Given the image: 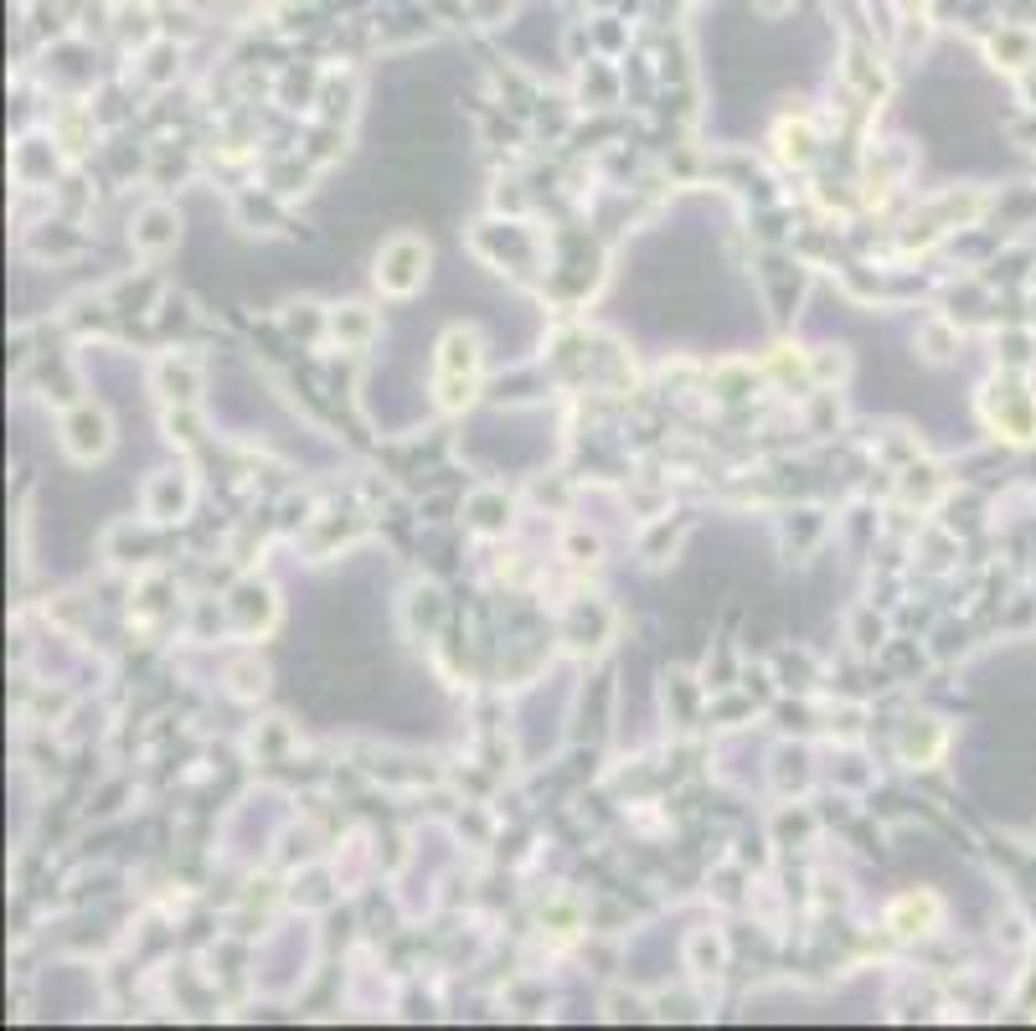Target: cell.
Segmentation results:
<instances>
[{
    "label": "cell",
    "mask_w": 1036,
    "mask_h": 1031,
    "mask_svg": "<svg viewBox=\"0 0 1036 1031\" xmlns=\"http://www.w3.org/2000/svg\"><path fill=\"white\" fill-rule=\"evenodd\" d=\"M438 402L449 408V413H459L464 402L474 398V387H480V336H474L470 326H455L444 341H438Z\"/></svg>",
    "instance_id": "obj_1"
},
{
    "label": "cell",
    "mask_w": 1036,
    "mask_h": 1031,
    "mask_svg": "<svg viewBox=\"0 0 1036 1031\" xmlns=\"http://www.w3.org/2000/svg\"><path fill=\"white\" fill-rule=\"evenodd\" d=\"M428 279V243L413 233L402 237H387L382 254H377V284H382V294H413Z\"/></svg>",
    "instance_id": "obj_2"
},
{
    "label": "cell",
    "mask_w": 1036,
    "mask_h": 1031,
    "mask_svg": "<svg viewBox=\"0 0 1036 1031\" xmlns=\"http://www.w3.org/2000/svg\"><path fill=\"white\" fill-rule=\"evenodd\" d=\"M57 434H62L68 459H78V465H98L114 444V423L98 402H78V408L62 413V429H57Z\"/></svg>",
    "instance_id": "obj_3"
},
{
    "label": "cell",
    "mask_w": 1036,
    "mask_h": 1031,
    "mask_svg": "<svg viewBox=\"0 0 1036 1031\" xmlns=\"http://www.w3.org/2000/svg\"><path fill=\"white\" fill-rule=\"evenodd\" d=\"M191 506V475L186 470H161L145 490V511L155 522H181Z\"/></svg>",
    "instance_id": "obj_4"
},
{
    "label": "cell",
    "mask_w": 1036,
    "mask_h": 1031,
    "mask_svg": "<svg viewBox=\"0 0 1036 1031\" xmlns=\"http://www.w3.org/2000/svg\"><path fill=\"white\" fill-rule=\"evenodd\" d=\"M176 233H181V218L170 212V207H145L140 212V222H134V248L140 254H150V258H161L165 248H176Z\"/></svg>",
    "instance_id": "obj_5"
},
{
    "label": "cell",
    "mask_w": 1036,
    "mask_h": 1031,
    "mask_svg": "<svg viewBox=\"0 0 1036 1031\" xmlns=\"http://www.w3.org/2000/svg\"><path fill=\"white\" fill-rule=\"evenodd\" d=\"M197 387H201L197 366H186V362L176 366V356H170V362H161V393L170 402H191V398H197Z\"/></svg>",
    "instance_id": "obj_6"
},
{
    "label": "cell",
    "mask_w": 1036,
    "mask_h": 1031,
    "mask_svg": "<svg viewBox=\"0 0 1036 1031\" xmlns=\"http://www.w3.org/2000/svg\"><path fill=\"white\" fill-rule=\"evenodd\" d=\"M330 330H335V341L362 345L366 336H372V315H366L362 305H345L341 315H330Z\"/></svg>",
    "instance_id": "obj_7"
},
{
    "label": "cell",
    "mask_w": 1036,
    "mask_h": 1031,
    "mask_svg": "<svg viewBox=\"0 0 1036 1031\" xmlns=\"http://www.w3.org/2000/svg\"><path fill=\"white\" fill-rule=\"evenodd\" d=\"M233 676H237V696H263V687H269V670H263V666H237L233 670Z\"/></svg>",
    "instance_id": "obj_8"
},
{
    "label": "cell",
    "mask_w": 1036,
    "mask_h": 1031,
    "mask_svg": "<svg viewBox=\"0 0 1036 1031\" xmlns=\"http://www.w3.org/2000/svg\"><path fill=\"white\" fill-rule=\"evenodd\" d=\"M753 5H758L764 16H779V11H784V5H789V0H753Z\"/></svg>",
    "instance_id": "obj_9"
}]
</instances>
